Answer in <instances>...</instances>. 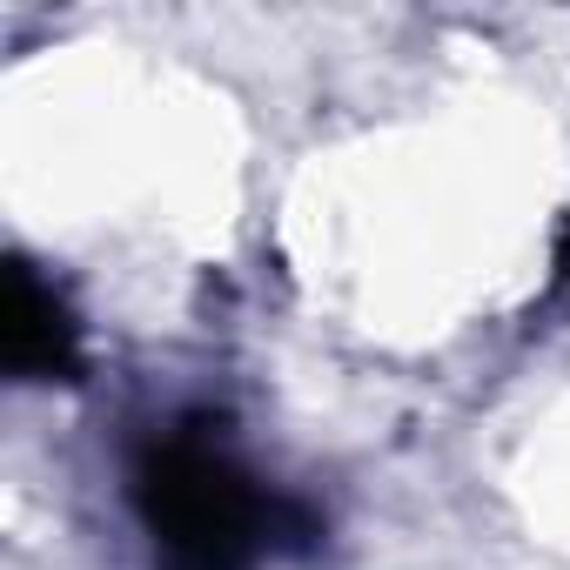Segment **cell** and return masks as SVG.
<instances>
[{
  "label": "cell",
  "mask_w": 570,
  "mask_h": 570,
  "mask_svg": "<svg viewBox=\"0 0 570 570\" xmlns=\"http://www.w3.org/2000/svg\"><path fill=\"white\" fill-rule=\"evenodd\" d=\"M141 510L168 570H255L275 543L268 497L202 436H168L141 463Z\"/></svg>",
  "instance_id": "obj_1"
},
{
  "label": "cell",
  "mask_w": 570,
  "mask_h": 570,
  "mask_svg": "<svg viewBox=\"0 0 570 570\" xmlns=\"http://www.w3.org/2000/svg\"><path fill=\"white\" fill-rule=\"evenodd\" d=\"M8 363L21 376H61L75 363V323L55 303V289H41L28 268H14V296H8Z\"/></svg>",
  "instance_id": "obj_2"
}]
</instances>
